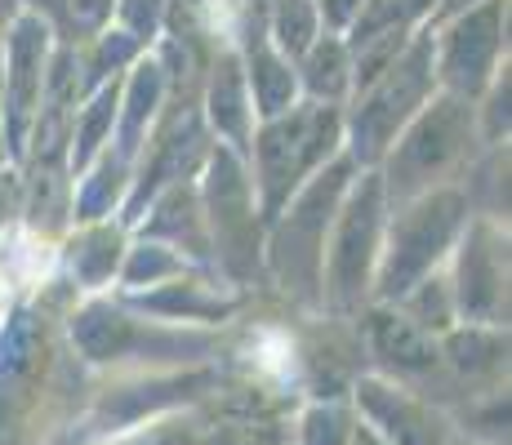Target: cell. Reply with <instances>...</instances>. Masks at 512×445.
Here are the masks:
<instances>
[{
	"label": "cell",
	"instance_id": "44dd1931",
	"mask_svg": "<svg viewBox=\"0 0 512 445\" xmlns=\"http://www.w3.org/2000/svg\"><path fill=\"white\" fill-rule=\"evenodd\" d=\"M263 27H268V41L277 45L290 63H299L312 49V41L326 32L317 0H263Z\"/></svg>",
	"mask_w": 512,
	"mask_h": 445
},
{
	"label": "cell",
	"instance_id": "5bb4252c",
	"mask_svg": "<svg viewBox=\"0 0 512 445\" xmlns=\"http://www.w3.org/2000/svg\"><path fill=\"white\" fill-rule=\"evenodd\" d=\"M205 67H210V72H205V94H201L205 112L201 116H205V125H210V134L245 161L250 134H254V107H250V89H245L241 54H236V45H214Z\"/></svg>",
	"mask_w": 512,
	"mask_h": 445
},
{
	"label": "cell",
	"instance_id": "3957f363",
	"mask_svg": "<svg viewBox=\"0 0 512 445\" xmlns=\"http://www.w3.org/2000/svg\"><path fill=\"white\" fill-rule=\"evenodd\" d=\"M339 152H343V107L334 103L299 98L285 112L254 121L245 170H250L254 205H259L263 227L277 219L281 205Z\"/></svg>",
	"mask_w": 512,
	"mask_h": 445
},
{
	"label": "cell",
	"instance_id": "52a82bcc",
	"mask_svg": "<svg viewBox=\"0 0 512 445\" xmlns=\"http://www.w3.org/2000/svg\"><path fill=\"white\" fill-rule=\"evenodd\" d=\"M205 183L201 192V210L205 227H210V254H214V272L228 276V285H250L263 272V219L254 205V183L250 170L236 152H228L223 143L210 147L201 165Z\"/></svg>",
	"mask_w": 512,
	"mask_h": 445
},
{
	"label": "cell",
	"instance_id": "d4e9b609",
	"mask_svg": "<svg viewBox=\"0 0 512 445\" xmlns=\"http://www.w3.org/2000/svg\"><path fill=\"white\" fill-rule=\"evenodd\" d=\"M357 5H361V0H317L321 27H326V32H343V27H348V18L357 14Z\"/></svg>",
	"mask_w": 512,
	"mask_h": 445
},
{
	"label": "cell",
	"instance_id": "4dcf8cb0",
	"mask_svg": "<svg viewBox=\"0 0 512 445\" xmlns=\"http://www.w3.org/2000/svg\"><path fill=\"white\" fill-rule=\"evenodd\" d=\"M277 445H290V441H277Z\"/></svg>",
	"mask_w": 512,
	"mask_h": 445
},
{
	"label": "cell",
	"instance_id": "484cf974",
	"mask_svg": "<svg viewBox=\"0 0 512 445\" xmlns=\"http://www.w3.org/2000/svg\"><path fill=\"white\" fill-rule=\"evenodd\" d=\"M472 5H481V0H437V9H432V18L423 27H437V23H446V18H455V14H464V9Z\"/></svg>",
	"mask_w": 512,
	"mask_h": 445
},
{
	"label": "cell",
	"instance_id": "9c48e42d",
	"mask_svg": "<svg viewBox=\"0 0 512 445\" xmlns=\"http://www.w3.org/2000/svg\"><path fill=\"white\" fill-rule=\"evenodd\" d=\"M437 89L477 103L486 85L508 67V0H481L464 14L428 27Z\"/></svg>",
	"mask_w": 512,
	"mask_h": 445
},
{
	"label": "cell",
	"instance_id": "ffe728a7",
	"mask_svg": "<svg viewBox=\"0 0 512 445\" xmlns=\"http://www.w3.org/2000/svg\"><path fill=\"white\" fill-rule=\"evenodd\" d=\"M23 9H32V14L41 18L58 45L81 49L85 41H94L103 27H112L116 0H23Z\"/></svg>",
	"mask_w": 512,
	"mask_h": 445
},
{
	"label": "cell",
	"instance_id": "f1b7e54d",
	"mask_svg": "<svg viewBox=\"0 0 512 445\" xmlns=\"http://www.w3.org/2000/svg\"><path fill=\"white\" fill-rule=\"evenodd\" d=\"M18 9H23V0H0V36H5V27L14 23Z\"/></svg>",
	"mask_w": 512,
	"mask_h": 445
},
{
	"label": "cell",
	"instance_id": "8992f818",
	"mask_svg": "<svg viewBox=\"0 0 512 445\" xmlns=\"http://www.w3.org/2000/svg\"><path fill=\"white\" fill-rule=\"evenodd\" d=\"M383 223H388V196H383L379 170H357L339 214H334L326 267H321V312H330L334 321H357V312L370 303Z\"/></svg>",
	"mask_w": 512,
	"mask_h": 445
},
{
	"label": "cell",
	"instance_id": "d6986e66",
	"mask_svg": "<svg viewBox=\"0 0 512 445\" xmlns=\"http://www.w3.org/2000/svg\"><path fill=\"white\" fill-rule=\"evenodd\" d=\"M294 72H299V94L303 98H312V103H334V107L348 103L352 58H348V45H343L339 32H321L308 54L294 63Z\"/></svg>",
	"mask_w": 512,
	"mask_h": 445
},
{
	"label": "cell",
	"instance_id": "ac0fdd59",
	"mask_svg": "<svg viewBox=\"0 0 512 445\" xmlns=\"http://www.w3.org/2000/svg\"><path fill=\"white\" fill-rule=\"evenodd\" d=\"M76 232L67 236V272H72V285L85 294H98L116 281L125 259V223L98 219V223H72Z\"/></svg>",
	"mask_w": 512,
	"mask_h": 445
},
{
	"label": "cell",
	"instance_id": "cb8c5ba5",
	"mask_svg": "<svg viewBox=\"0 0 512 445\" xmlns=\"http://www.w3.org/2000/svg\"><path fill=\"white\" fill-rule=\"evenodd\" d=\"M165 5H170V0H116L112 18L121 32H130L143 49H152V41L165 27Z\"/></svg>",
	"mask_w": 512,
	"mask_h": 445
},
{
	"label": "cell",
	"instance_id": "5b68a950",
	"mask_svg": "<svg viewBox=\"0 0 512 445\" xmlns=\"http://www.w3.org/2000/svg\"><path fill=\"white\" fill-rule=\"evenodd\" d=\"M432 94H437L432 32L428 27H415L406 49H401L370 85H361L357 94L343 103V152H348L361 170H374V165L383 161V152L392 147V138L406 130L410 116H415Z\"/></svg>",
	"mask_w": 512,
	"mask_h": 445
},
{
	"label": "cell",
	"instance_id": "ba28073f",
	"mask_svg": "<svg viewBox=\"0 0 512 445\" xmlns=\"http://www.w3.org/2000/svg\"><path fill=\"white\" fill-rule=\"evenodd\" d=\"M72 348L85 365L112 361H196L219 352V334H205L196 325L170 330L161 321H139L107 299H90L72 312Z\"/></svg>",
	"mask_w": 512,
	"mask_h": 445
},
{
	"label": "cell",
	"instance_id": "7c38bea8",
	"mask_svg": "<svg viewBox=\"0 0 512 445\" xmlns=\"http://www.w3.org/2000/svg\"><path fill=\"white\" fill-rule=\"evenodd\" d=\"M357 339L361 352L379 361L383 379H397L406 388H419L428 379H441V348L437 334L415 325L397 303H366L357 312Z\"/></svg>",
	"mask_w": 512,
	"mask_h": 445
},
{
	"label": "cell",
	"instance_id": "7a4b0ae2",
	"mask_svg": "<svg viewBox=\"0 0 512 445\" xmlns=\"http://www.w3.org/2000/svg\"><path fill=\"white\" fill-rule=\"evenodd\" d=\"M486 152V138L477 125V103L459 94H437L410 116V125L392 138L383 161L374 165L388 196V210L401 201L432 192V187H455L464 183L468 165Z\"/></svg>",
	"mask_w": 512,
	"mask_h": 445
},
{
	"label": "cell",
	"instance_id": "6da1fadb",
	"mask_svg": "<svg viewBox=\"0 0 512 445\" xmlns=\"http://www.w3.org/2000/svg\"><path fill=\"white\" fill-rule=\"evenodd\" d=\"M357 170L361 165L348 152H339L281 205L277 219L263 227V276H268V285H277L281 299L294 303V308L321 312L326 241Z\"/></svg>",
	"mask_w": 512,
	"mask_h": 445
},
{
	"label": "cell",
	"instance_id": "83f0119b",
	"mask_svg": "<svg viewBox=\"0 0 512 445\" xmlns=\"http://www.w3.org/2000/svg\"><path fill=\"white\" fill-rule=\"evenodd\" d=\"M348 445H388V441H383L379 432L370 428V423H361V419H357V423H352V437H348Z\"/></svg>",
	"mask_w": 512,
	"mask_h": 445
},
{
	"label": "cell",
	"instance_id": "e0dca14e",
	"mask_svg": "<svg viewBox=\"0 0 512 445\" xmlns=\"http://www.w3.org/2000/svg\"><path fill=\"white\" fill-rule=\"evenodd\" d=\"M130 299V308H143V312H156L165 316V321H187V325H219L228 321V316L241 308V299L236 294H223L214 281H205V276H174V281H161L152 285V290H139V294H125Z\"/></svg>",
	"mask_w": 512,
	"mask_h": 445
},
{
	"label": "cell",
	"instance_id": "8fae6325",
	"mask_svg": "<svg viewBox=\"0 0 512 445\" xmlns=\"http://www.w3.org/2000/svg\"><path fill=\"white\" fill-rule=\"evenodd\" d=\"M352 401H357V419L370 423L388 445H446L455 437V423L441 405L383 374H361L352 383Z\"/></svg>",
	"mask_w": 512,
	"mask_h": 445
},
{
	"label": "cell",
	"instance_id": "603a6c76",
	"mask_svg": "<svg viewBox=\"0 0 512 445\" xmlns=\"http://www.w3.org/2000/svg\"><path fill=\"white\" fill-rule=\"evenodd\" d=\"M352 423H357V414H352L348 405L317 401V405H308L299 419V445H348Z\"/></svg>",
	"mask_w": 512,
	"mask_h": 445
},
{
	"label": "cell",
	"instance_id": "2e32d148",
	"mask_svg": "<svg viewBox=\"0 0 512 445\" xmlns=\"http://www.w3.org/2000/svg\"><path fill=\"white\" fill-rule=\"evenodd\" d=\"M139 236H147V241H165L170 250H179L192 267H214L201 192H196L192 183L165 187V192L147 205V223H139Z\"/></svg>",
	"mask_w": 512,
	"mask_h": 445
},
{
	"label": "cell",
	"instance_id": "4316f807",
	"mask_svg": "<svg viewBox=\"0 0 512 445\" xmlns=\"http://www.w3.org/2000/svg\"><path fill=\"white\" fill-rule=\"evenodd\" d=\"M401 9H406V18L415 27H423L432 18V9H437V0H401Z\"/></svg>",
	"mask_w": 512,
	"mask_h": 445
},
{
	"label": "cell",
	"instance_id": "7402d4cb",
	"mask_svg": "<svg viewBox=\"0 0 512 445\" xmlns=\"http://www.w3.org/2000/svg\"><path fill=\"white\" fill-rule=\"evenodd\" d=\"M183 272H192V263H187L179 250H170L165 241H147V236H139V245H125V259H121L116 281H121L125 294H139V290H152V285H161V281H174V276H183Z\"/></svg>",
	"mask_w": 512,
	"mask_h": 445
},
{
	"label": "cell",
	"instance_id": "f546056e",
	"mask_svg": "<svg viewBox=\"0 0 512 445\" xmlns=\"http://www.w3.org/2000/svg\"><path fill=\"white\" fill-rule=\"evenodd\" d=\"M446 445H477V441H472V437H459V432H455V437H450Z\"/></svg>",
	"mask_w": 512,
	"mask_h": 445
},
{
	"label": "cell",
	"instance_id": "4fadbf2b",
	"mask_svg": "<svg viewBox=\"0 0 512 445\" xmlns=\"http://www.w3.org/2000/svg\"><path fill=\"white\" fill-rule=\"evenodd\" d=\"M49 365V321L36 308H14L0 330V432L32 410Z\"/></svg>",
	"mask_w": 512,
	"mask_h": 445
},
{
	"label": "cell",
	"instance_id": "9a60e30c",
	"mask_svg": "<svg viewBox=\"0 0 512 445\" xmlns=\"http://www.w3.org/2000/svg\"><path fill=\"white\" fill-rule=\"evenodd\" d=\"M437 348L441 374L464 392L499 388L508 374V325H450L446 334H437Z\"/></svg>",
	"mask_w": 512,
	"mask_h": 445
},
{
	"label": "cell",
	"instance_id": "277c9868",
	"mask_svg": "<svg viewBox=\"0 0 512 445\" xmlns=\"http://www.w3.org/2000/svg\"><path fill=\"white\" fill-rule=\"evenodd\" d=\"M472 219L464 187H432V192L401 201L388 210L383 223V250L374 267L370 303H397L406 290H415L423 276H432L450 259L459 232Z\"/></svg>",
	"mask_w": 512,
	"mask_h": 445
},
{
	"label": "cell",
	"instance_id": "30bf717a",
	"mask_svg": "<svg viewBox=\"0 0 512 445\" xmlns=\"http://www.w3.org/2000/svg\"><path fill=\"white\" fill-rule=\"evenodd\" d=\"M441 267L459 325H508V223L472 214Z\"/></svg>",
	"mask_w": 512,
	"mask_h": 445
}]
</instances>
